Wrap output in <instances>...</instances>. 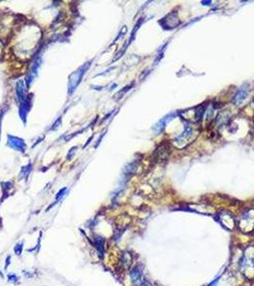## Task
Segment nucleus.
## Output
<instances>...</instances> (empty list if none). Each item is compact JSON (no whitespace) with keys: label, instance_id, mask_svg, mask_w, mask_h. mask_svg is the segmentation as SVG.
Wrapping results in <instances>:
<instances>
[{"label":"nucleus","instance_id":"nucleus-1","mask_svg":"<svg viewBox=\"0 0 254 286\" xmlns=\"http://www.w3.org/2000/svg\"><path fill=\"white\" fill-rule=\"evenodd\" d=\"M129 275H130V278H131V280H132L133 284H135L137 286H142L144 280H143V269H142L141 266L137 265V266L133 267L132 269H131Z\"/></svg>","mask_w":254,"mask_h":286},{"label":"nucleus","instance_id":"nucleus-2","mask_svg":"<svg viewBox=\"0 0 254 286\" xmlns=\"http://www.w3.org/2000/svg\"><path fill=\"white\" fill-rule=\"evenodd\" d=\"M104 243H105V240L103 238L101 237H97L95 238V242H94V245L95 247L97 248L98 250V253L100 254V257L102 258L103 257V255H104Z\"/></svg>","mask_w":254,"mask_h":286},{"label":"nucleus","instance_id":"nucleus-3","mask_svg":"<svg viewBox=\"0 0 254 286\" xmlns=\"http://www.w3.org/2000/svg\"><path fill=\"white\" fill-rule=\"evenodd\" d=\"M23 245H24V242L23 241H20L18 243H16L14 248V253L16 254V256H20L22 254V251H23Z\"/></svg>","mask_w":254,"mask_h":286},{"label":"nucleus","instance_id":"nucleus-4","mask_svg":"<svg viewBox=\"0 0 254 286\" xmlns=\"http://www.w3.org/2000/svg\"><path fill=\"white\" fill-rule=\"evenodd\" d=\"M121 261L123 262V264H124V265L129 266V265L131 264V262H132V258H131L130 254H129V253H127V252H126V253H124V254H123V256H122Z\"/></svg>","mask_w":254,"mask_h":286},{"label":"nucleus","instance_id":"nucleus-5","mask_svg":"<svg viewBox=\"0 0 254 286\" xmlns=\"http://www.w3.org/2000/svg\"><path fill=\"white\" fill-rule=\"evenodd\" d=\"M8 280H9V282L16 283L17 281H18V278H17V276L14 274H10V275H8Z\"/></svg>","mask_w":254,"mask_h":286},{"label":"nucleus","instance_id":"nucleus-6","mask_svg":"<svg viewBox=\"0 0 254 286\" xmlns=\"http://www.w3.org/2000/svg\"><path fill=\"white\" fill-rule=\"evenodd\" d=\"M10 262H11V256L9 255L6 258V261H5V267H4L5 270H7V268L9 267V265H10Z\"/></svg>","mask_w":254,"mask_h":286},{"label":"nucleus","instance_id":"nucleus-7","mask_svg":"<svg viewBox=\"0 0 254 286\" xmlns=\"http://www.w3.org/2000/svg\"><path fill=\"white\" fill-rule=\"evenodd\" d=\"M142 286H153V285H152L149 281H148V280H144V281L143 282Z\"/></svg>","mask_w":254,"mask_h":286},{"label":"nucleus","instance_id":"nucleus-8","mask_svg":"<svg viewBox=\"0 0 254 286\" xmlns=\"http://www.w3.org/2000/svg\"><path fill=\"white\" fill-rule=\"evenodd\" d=\"M217 281H218V280H214V281H212L210 284H208L207 286H216L217 285Z\"/></svg>","mask_w":254,"mask_h":286},{"label":"nucleus","instance_id":"nucleus-9","mask_svg":"<svg viewBox=\"0 0 254 286\" xmlns=\"http://www.w3.org/2000/svg\"><path fill=\"white\" fill-rule=\"evenodd\" d=\"M0 278H2V279H3V274L1 273V271H0Z\"/></svg>","mask_w":254,"mask_h":286}]
</instances>
